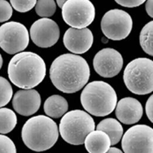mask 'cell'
Masks as SVG:
<instances>
[{
	"mask_svg": "<svg viewBox=\"0 0 153 153\" xmlns=\"http://www.w3.org/2000/svg\"><path fill=\"white\" fill-rule=\"evenodd\" d=\"M153 0H147L146 3V12L152 18L153 17Z\"/></svg>",
	"mask_w": 153,
	"mask_h": 153,
	"instance_id": "28",
	"label": "cell"
},
{
	"mask_svg": "<svg viewBox=\"0 0 153 153\" xmlns=\"http://www.w3.org/2000/svg\"><path fill=\"white\" fill-rule=\"evenodd\" d=\"M13 94V88L10 82L5 78L0 76V108L10 102Z\"/></svg>",
	"mask_w": 153,
	"mask_h": 153,
	"instance_id": "22",
	"label": "cell"
},
{
	"mask_svg": "<svg viewBox=\"0 0 153 153\" xmlns=\"http://www.w3.org/2000/svg\"><path fill=\"white\" fill-rule=\"evenodd\" d=\"M61 8L63 20L73 28H86L95 18V8L90 0H68Z\"/></svg>",
	"mask_w": 153,
	"mask_h": 153,
	"instance_id": "7",
	"label": "cell"
},
{
	"mask_svg": "<svg viewBox=\"0 0 153 153\" xmlns=\"http://www.w3.org/2000/svg\"><path fill=\"white\" fill-rule=\"evenodd\" d=\"M11 5L15 10L20 13L30 11L36 5L37 0H10Z\"/></svg>",
	"mask_w": 153,
	"mask_h": 153,
	"instance_id": "23",
	"label": "cell"
},
{
	"mask_svg": "<svg viewBox=\"0 0 153 153\" xmlns=\"http://www.w3.org/2000/svg\"><path fill=\"white\" fill-rule=\"evenodd\" d=\"M124 153H153V129L146 125L129 128L122 140Z\"/></svg>",
	"mask_w": 153,
	"mask_h": 153,
	"instance_id": "10",
	"label": "cell"
},
{
	"mask_svg": "<svg viewBox=\"0 0 153 153\" xmlns=\"http://www.w3.org/2000/svg\"><path fill=\"white\" fill-rule=\"evenodd\" d=\"M95 128L92 117L82 110L67 112L62 117L59 131L62 138L68 143L75 146L84 144L87 135Z\"/></svg>",
	"mask_w": 153,
	"mask_h": 153,
	"instance_id": "6",
	"label": "cell"
},
{
	"mask_svg": "<svg viewBox=\"0 0 153 153\" xmlns=\"http://www.w3.org/2000/svg\"><path fill=\"white\" fill-rule=\"evenodd\" d=\"M30 34L33 42L41 48L54 46L60 37V29L57 24L49 18H42L31 26Z\"/></svg>",
	"mask_w": 153,
	"mask_h": 153,
	"instance_id": "11",
	"label": "cell"
},
{
	"mask_svg": "<svg viewBox=\"0 0 153 153\" xmlns=\"http://www.w3.org/2000/svg\"><path fill=\"white\" fill-rule=\"evenodd\" d=\"M123 79L128 89L138 95H145L153 91V62L148 58H137L126 66Z\"/></svg>",
	"mask_w": 153,
	"mask_h": 153,
	"instance_id": "5",
	"label": "cell"
},
{
	"mask_svg": "<svg viewBox=\"0 0 153 153\" xmlns=\"http://www.w3.org/2000/svg\"><path fill=\"white\" fill-rule=\"evenodd\" d=\"M94 43V36L88 28L68 29L63 36V43L69 51L75 54H83L88 51Z\"/></svg>",
	"mask_w": 153,
	"mask_h": 153,
	"instance_id": "13",
	"label": "cell"
},
{
	"mask_svg": "<svg viewBox=\"0 0 153 153\" xmlns=\"http://www.w3.org/2000/svg\"><path fill=\"white\" fill-rule=\"evenodd\" d=\"M123 64L121 53L112 48H105L98 51L93 60L95 72L105 78L117 76L122 70Z\"/></svg>",
	"mask_w": 153,
	"mask_h": 153,
	"instance_id": "12",
	"label": "cell"
},
{
	"mask_svg": "<svg viewBox=\"0 0 153 153\" xmlns=\"http://www.w3.org/2000/svg\"><path fill=\"white\" fill-rule=\"evenodd\" d=\"M84 144L90 153H107L111 146L109 135L101 130L92 131L86 137Z\"/></svg>",
	"mask_w": 153,
	"mask_h": 153,
	"instance_id": "16",
	"label": "cell"
},
{
	"mask_svg": "<svg viewBox=\"0 0 153 153\" xmlns=\"http://www.w3.org/2000/svg\"><path fill=\"white\" fill-rule=\"evenodd\" d=\"M146 1L147 0H115V1L120 5L128 8L138 7Z\"/></svg>",
	"mask_w": 153,
	"mask_h": 153,
	"instance_id": "26",
	"label": "cell"
},
{
	"mask_svg": "<svg viewBox=\"0 0 153 153\" xmlns=\"http://www.w3.org/2000/svg\"><path fill=\"white\" fill-rule=\"evenodd\" d=\"M68 0H56V2H57V5L59 6V7L60 8H62L63 5L64 4V3Z\"/></svg>",
	"mask_w": 153,
	"mask_h": 153,
	"instance_id": "30",
	"label": "cell"
},
{
	"mask_svg": "<svg viewBox=\"0 0 153 153\" xmlns=\"http://www.w3.org/2000/svg\"><path fill=\"white\" fill-rule=\"evenodd\" d=\"M30 42L28 31L23 24L10 22L0 26V48L8 54L23 51Z\"/></svg>",
	"mask_w": 153,
	"mask_h": 153,
	"instance_id": "9",
	"label": "cell"
},
{
	"mask_svg": "<svg viewBox=\"0 0 153 153\" xmlns=\"http://www.w3.org/2000/svg\"><path fill=\"white\" fill-rule=\"evenodd\" d=\"M153 95L150 97L149 100L146 102V112L147 116L149 120L153 123Z\"/></svg>",
	"mask_w": 153,
	"mask_h": 153,
	"instance_id": "27",
	"label": "cell"
},
{
	"mask_svg": "<svg viewBox=\"0 0 153 153\" xmlns=\"http://www.w3.org/2000/svg\"><path fill=\"white\" fill-rule=\"evenodd\" d=\"M132 20L126 11L114 9L103 16L101 27L103 34L109 39L119 41L126 39L132 28Z\"/></svg>",
	"mask_w": 153,
	"mask_h": 153,
	"instance_id": "8",
	"label": "cell"
},
{
	"mask_svg": "<svg viewBox=\"0 0 153 153\" xmlns=\"http://www.w3.org/2000/svg\"><path fill=\"white\" fill-rule=\"evenodd\" d=\"M68 110V102L62 96L51 95L44 103V111L47 115L53 118H59Z\"/></svg>",
	"mask_w": 153,
	"mask_h": 153,
	"instance_id": "17",
	"label": "cell"
},
{
	"mask_svg": "<svg viewBox=\"0 0 153 153\" xmlns=\"http://www.w3.org/2000/svg\"><path fill=\"white\" fill-rule=\"evenodd\" d=\"M13 15V8L6 0H0V23L10 20Z\"/></svg>",
	"mask_w": 153,
	"mask_h": 153,
	"instance_id": "25",
	"label": "cell"
},
{
	"mask_svg": "<svg viewBox=\"0 0 153 153\" xmlns=\"http://www.w3.org/2000/svg\"><path fill=\"white\" fill-rule=\"evenodd\" d=\"M83 108L95 117H105L111 114L117 103L114 89L103 81H93L83 89L80 95Z\"/></svg>",
	"mask_w": 153,
	"mask_h": 153,
	"instance_id": "4",
	"label": "cell"
},
{
	"mask_svg": "<svg viewBox=\"0 0 153 153\" xmlns=\"http://www.w3.org/2000/svg\"><path fill=\"white\" fill-rule=\"evenodd\" d=\"M8 75L10 81L16 86L25 89L38 86L46 75L44 60L31 51L18 53L10 61Z\"/></svg>",
	"mask_w": 153,
	"mask_h": 153,
	"instance_id": "2",
	"label": "cell"
},
{
	"mask_svg": "<svg viewBox=\"0 0 153 153\" xmlns=\"http://www.w3.org/2000/svg\"><path fill=\"white\" fill-rule=\"evenodd\" d=\"M2 63H3V60H2V56H1V54H0V69H1V68H2Z\"/></svg>",
	"mask_w": 153,
	"mask_h": 153,
	"instance_id": "31",
	"label": "cell"
},
{
	"mask_svg": "<svg viewBox=\"0 0 153 153\" xmlns=\"http://www.w3.org/2000/svg\"><path fill=\"white\" fill-rule=\"evenodd\" d=\"M97 129L106 132L109 137L111 146L118 144L124 133L122 125L114 118H106L101 121L97 126Z\"/></svg>",
	"mask_w": 153,
	"mask_h": 153,
	"instance_id": "18",
	"label": "cell"
},
{
	"mask_svg": "<svg viewBox=\"0 0 153 153\" xmlns=\"http://www.w3.org/2000/svg\"><path fill=\"white\" fill-rule=\"evenodd\" d=\"M14 110L23 116H30L36 113L41 105L40 94L34 89H22L17 91L13 99Z\"/></svg>",
	"mask_w": 153,
	"mask_h": 153,
	"instance_id": "14",
	"label": "cell"
},
{
	"mask_svg": "<svg viewBox=\"0 0 153 153\" xmlns=\"http://www.w3.org/2000/svg\"><path fill=\"white\" fill-rule=\"evenodd\" d=\"M115 114L119 121L126 125L138 123L143 115V108L137 100L127 97L121 99L116 105Z\"/></svg>",
	"mask_w": 153,
	"mask_h": 153,
	"instance_id": "15",
	"label": "cell"
},
{
	"mask_svg": "<svg viewBox=\"0 0 153 153\" xmlns=\"http://www.w3.org/2000/svg\"><path fill=\"white\" fill-rule=\"evenodd\" d=\"M35 6L37 14L43 18L51 17L56 10V4L54 0H37Z\"/></svg>",
	"mask_w": 153,
	"mask_h": 153,
	"instance_id": "21",
	"label": "cell"
},
{
	"mask_svg": "<svg viewBox=\"0 0 153 153\" xmlns=\"http://www.w3.org/2000/svg\"><path fill=\"white\" fill-rule=\"evenodd\" d=\"M107 153H123V152H122L121 150H120V149H117V148H116V147H110V148H109V150H108Z\"/></svg>",
	"mask_w": 153,
	"mask_h": 153,
	"instance_id": "29",
	"label": "cell"
},
{
	"mask_svg": "<svg viewBox=\"0 0 153 153\" xmlns=\"http://www.w3.org/2000/svg\"><path fill=\"white\" fill-rule=\"evenodd\" d=\"M153 21L146 24L142 28L140 35L141 48L149 55L153 56Z\"/></svg>",
	"mask_w": 153,
	"mask_h": 153,
	"instance_id": "20",
	"label": "cell"
},
{
	"mask_svg": "<svg viewBox=\"0 0 153 153\" xmlns=\"http://www.w3.org/2000/svg\"><path fill=\"white\" fill-rule=\"evenodd\" d=\"M17 118L15 112L7 108H0V133L8 134L17 125Z\"/></svg>",
	"mask_w": 153,
	"mask_h": 153,
	"instance_id": "19",
	"label": "cell"
},
{
	"mask_svg": "<svg viewBox=\"0 0 153 153\" xmlns=\"http://www.w3.org/2000/svg\"><path fill=\"white\" fill-rule=\"evenodd\" d=\"M59 134L56 123L51 118L40 115L26 121L22 128V137L29 149L41 152L51 149L57 142Z\"/></svg>",
	"mask_w": 153,
	"mask_h": 153,
	"instance_id": "3",
	"label": "cell"
},
{
	"mask_svg": "<svg viewBox=\"0 0 153 153\" xmlns=\"http://www.w3.org/2000/svg\"><path fill=\"white\" fill-rule=\"evenodd\" d=\"M0 153H17L13 141L8 137L0 134Z\"/></svg>",
	"mask_w": 153,
	"mask_h": 153,
	"instance_id": "24",
	"label": "cell"
},
{
	"mask_svg": "<svg viewBox=\"0 0 153 153\" xmlns=\"http://www.w3.org/2000/svg\"><path fill=\"white\" fill-rule=\"evenodd\" d=\"M90 75L86 60L80 56L71 53L56 58L50 69L52 83L65 94H74L80 91L88 83Z\"/></svg>",
	"mask_w": 153,
	"mask_h": 153,
	"instance_id": "1",
	"label": "cell"
}]
</instances>
